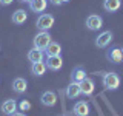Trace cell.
I'll return each mask as SVG.
<instances>
[{"label":"cell","mask_w":123,"mask_h":116,"mask_svg":"<svg viewBox=\"0 0 123 116\" xmlns=\"http://www.w3.org/2000/svg\"><path fill=\"white\" fill-rule=\"evenodd\" d=\"M102 84L103 87L106 88V90H117L118 87H120V76L117 74V73L111 71V73H105L103 74V79H102Z\"/></svg>","instance_id":"6da1fadb"},{"label":"cell","mask_w":123,"mask_h":116,"mask_svg":"<svg viewBox=\"0 0 123 116\" xmlns=\"http://www.w3.org/2000/svg\"><path fill=\"white\" fill-rule=\"evenodd\" d=\"M54 22H55V19H54L52 14H46V13H42L40 15L37 17V22H36V26L40 31H49L52 28Z\"/></svg>","instance_id":"7a4b0ae2"},{"label":"cell","mask_w":123,"mask_h":116,"mask_svg":"<svg viewBox=\"0 0 123 116\" xmlns=\"http://www.w3.org/2000/svg\"><path fill=\"white\" fill-rule=\"evenodd\" d=\"M52 42V39H51V34L48 33V31H40V33H37V36L34 37V40H32V44L38 50H46V46H48L49 44Z\"/></svg>","instance_id":"3957f363"},{"label":"cell","mask_w":123,"mask_h":116,"mask_svg":"<svg viewBox=\"0 0 123 116\" xmlns=\"http://www.w3.org/2000/svg\"><path fill=\"white\" fill-rule=\"evenodd\" d=\"M103 26V19L97 14H91L86 19V28L89 31H98Z\"/></svg>","instance_id":"277c9868"},{"label":"cell","mask_w":123,"mask_h":116,"mask_svg":"<svg viewBox=\"0 0 123 116\" xmlns=\"http://www.w3.org/2000/svg\"><path fill=\"white\" fill-rule=\"evenodd\" d=\"M17 107H18V104L15 102L14 99H5L2 102V105H0L2 113L6 115V116H11L12 113H15V111H17Z\"/></svg>","instance_id":"5b68a950"},{"label":"cell","mask_w":123,"mask_h":116,"mask_svg":"<svg viewBox=\"0 0 123 116\" xmlns=\"http://www.w3.org/2000/svg\"><path fill=\"white\" fill-rule=\"evenodd\" d=\"M111 40H112V33H111V31H103V33H100L97 36V39H95V46H98V48H106V46L111 44Z\"/></svg>","instance_id":"8992f818"},{"label":"cell","mask_w":123,"mask_h":116,"mask_svg":"<svg viewBox=\"0 0 123 116\" xmlns=\"http://www.w3.org/2000/svg\"><path fill=\"white\" fill-rule=\"evenodd\" d=\"M46 67H48V70H51V71H59V70H62V67H63L62 56H49L46 59Z\"/></svg>","instance_id":"52a82bcc"},{"label":"cell","mask_w":123,"mask_h":116,"mask_svg":"<svg viewBox=\"0 0 123 116\" xmlns=\"http://www.w3.org/2000/svg\"><path fill=\"white\" fill-rule=\"evenodd\" d=\"M94 90H95V84L91 77H86V79H83L80 82V91H82L83 96H91L94 93Z\"/></svg>","instance_id":"ba28073f"},{"label":"cell","mask_w":123,"mask_h":116,"mask_svg":"<svg viewBox=\"0 0 123 116\" xmlns=\"http://www.w3.org/2000/svg\"><path fill=\"white\" fill-rule=\"evenodd\" d=\"M40 102L43 104L45 107H54L57 104V94L54 91H45V93H42V96H40Z\"/></svg>","instance_id":"9c48e42d"},{"label":"cell","mask_w":123,"mask_h":116,"mask_svg":"<svg viewBox=\"0 0 123 116\" xmlns=\"http://www.w3.org/2000/svg\"><path fill=\"white\" fill-rule=\"evenodd\" d=\"M65 94H66V98H69V99L79 98V96L82 94V91H80V84L79 82H71L65 88Z\"/></svg>","instance_id":"30bf717a"},{"label":"cell","mask_w":123,"mask_h":116,"mask_svg":"<svg viewBox=\"0 0 123 116\" xmlns=\"http://www.w3.org/2000/svg\"><path fill=\"white\" fill-rule=\"evenodd\" d=\"M28 60L31 62V64H36V62H42L45 59V51L43 50H38V48H36L34 46L32 50H29L28 51Z\"/></svg>","instance_id":"8fae6325"},{"label":"cell","mask_w":123,"mask_h":116,"mask_svg":"<svg viewBox=\"0 0 123 116\" xmlns=\"http://www.w3.org/2000/svg\"><path fill=\"white\" fill-rule=\"evenodd\" d=\"M72 111L75 116H88L89 115V104L86 101H79V102H75Z\"/></svg>","instance_id":"7c38bea8"},{"label":"cell","mask_w":123,"mask_h":116,"mask_svg":"<svg viewBox=\"0 0 123 116\" xmlns=\"http://www.w3.org/2000/svg\"><path fill=\"white\" fill-rule=\"evenodd\" d=\"M46 70H48V67H46V62L45 60L31 64V73H32L34 76H37V77H42L46 73Z\"/></svg>","instance_id":"4fadbf2b"},{"label":"cell","mask_w":123,"mask_h":116,"mask_svg":"<svg viewBox=\"0 0 123 116\" xmlns=\"http://www.w3.org/2000/svg\"><path fill=\"white\" fill-rule=\"evenodd\" d=\"M26 88H28L26 79H23V77H15L14 82H12V90L17 93V94H23V93L26 91Z\"/></svg>","instance_id":"5bb4252c"},{"label":"cell","mask_w":123,"mask_h":116,"mask_svg":"<svg viewBox=\"0 0 123 116\" xmlns=\"http://www.w3.org/2000/svg\"><path fill=\"white\" fill-rule=\"evenodd\" d=\"M46 6H48V0H32V2L29 3V9L36 14L37 13L42 14L46 9Z\"/></svg>","instance_id":"9a60e30c"},{"label":"cell","mask_w":123,"mask_h":116,"mask_svg":"<svg viewBox=\"0 0 123 116\" xmlns=\"http://www.w3.org/2000/svg\"><path fill=\"white\" fill-rule=\"evenodd\" d=\"M106 57L109 59V62H112V64H120V62L123 60L122 50H120V48H111L109 51H108Z\"/></svg>","instance_id":"2e32d148"},{"label":"cell","mask_w":123,"mask_h":116,"mask_svg":"<svg viewBox=\"0 0 123 116\" xmlns=\"http://www.w3.org/2000/svg\"><path fill=\"white\" fill-rule=\"evenodd\" d=\"M122 6V0H103V8L108 13H117Z\"/></svg>","instance_id":"e0dca14e"},{"label":"cell","mask_w":123,"mask_h":116,"mask_svg":"<svg viewBox=\"0 0 123 116\" xmlns=\"http://www.w3.org/2000/svg\"><path fill=\"white\" fill-rule=\"evenodd\" d=\"M83 79H86V71H85V68L83 67H75L71 73V80L80 84Z\"/></svg>","instance_id":"ac0fdd59"},{"label":"cell","mask_w":123,"mask_h":116,"mask_svg":"<svg viewBox=\"0 0 123 116\" xmlns=\"http://www.w3.org/2000/svg\"><path fill=\"white\" fill-rule=\"evenodd\" d=\"M28 20V13L25 9H17L15 13H12V23L15 25H23Z\"/></svg>","instance_id":"d6986e66"},{"label":"cell","mask_w":123,"mask_h":116,"mask_svg":"<svg viewBox=\"0 0 123 116\" xmlns=\"http://www.w3.org/2000/svg\"><path fill=\"white\" fill-rule=\"evenodd\" d=\"M45 53H46V56H60L62 54V45L59 44V42H51L48 46H46V50H45Z\"/></svg>","instance_id":"ffe728a7"},{"label":"cell","mask_w":123,"mask_h":116,"mask_svg":"<svg viewBox=\"0 0 123 116\" xmlns=\"http://www.w3.org/2000/svg\"><path fill=\"white\" fill-rule=\"evenodd\" d=\"M18 108H20V111H28V110H31V102L26 101V99H23L22 102L18 104Z\"/></svg>","instance_id":"44dd1931"},{"label":"cell","mask_w":123,"mask_h":116,"mask_svg":"<svg viewBox=\"0 0 123 116\" xmlns=\"http://www.w3.org/2000/svg\"><path fill=\"white\" fill-rule=\"evenodd\" d=\"M12 2H14V0H0V5H2V6H9Z\"/></svg>","instance_id":"7402d4cb"},{"label":"cell","mask_w":123,"mask_h":116,"mask_svg":"<svg viewBox=\"0 0 123 116\" xmlns=\"http://www.w3.org/2000/svg\"><path fill=\"white\" fill-rule=\"evenodd\" d=\"M49 2H51L52 5H55V6H59V5H62V0H49Z\"/></svg>","instance_id":"603a6c76"},{"label":"cell","mask_w":123,"mask_h":116,"mask_svg":"<svg viewBox=\"0 0 123 116\" xmlns=\"http://www.w3.org/2000/svg\"><path fill=\"white\" fill-rule=\"evenodd\" d=\"M11 116H26L25 113H22V111H15V113H12Z\"/></svg>","instance_id":"cb8c5ba5"},{"label":"cell","mask_w":123,"mask_h":116,"mask_svg":"<svg viewBox=\"0 0 123 116\" xmlns=\"http://www.w3.org/2000/svg\"><path fill=\"white\" fill-rule=\"evenodd\" d=\"M20 2H23V3H28V5H29V3L32 2V0H20Z\"/></svg>","instance_id":"d4e9b609"},{"label":"cell","mask_w":123,"mask_h":116,"mask_svg":"<svg viewBox=\"0 0 123 116\" xmlns=\"http://www.w3.org/2000/svg\"><path fill=\"white\" fill-rule=\"evenodd\" d=\"M69 2V0H62V3H68Z\"/></svg>","instance_id":"484cf974"},{"label":"cell","mask_w":123,"mask_h":116,"mask_svg":"<svg viewBox=\"0 0 123 116\" xmlns=\"http://www.w3.org/2000/svg\"><path fill=\"white\" fill-rule=\"evenodd\" d=\"M122 54H123V50H122Z\"/></svg>","instance_id":"4316f807"},{"label":"cell","mask_w":123,"mask_h":116,"mask_svg":"<svg viewBox=\"0 0 123 116\" xmlns=\"http://www.w3.org/2000/svg\"><path fill=\"white\" fill-rule=\"evenodd\" d=\"M60 116H63V115H60Z\"/></svg>","instance_id":"83f0119b"}]
</instances>
